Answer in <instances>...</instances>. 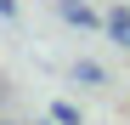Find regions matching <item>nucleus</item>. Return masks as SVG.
<instances>
[{
	"instance_id": "nucleus-1",
	"label": "nucleus",
	"mask_w": 130,
	"mask_h": 125,
	"mask_svg": "<svg viewBox=\"0 0 130 125\" xmlns=\"http://www.w3.org/2000/svg\"><path fill=\"white\" fill-rule=\"evenodd\" d=\"M57 17L68 29H102V11L91 6V0H57Z\"/></svg>"
},
{
	"instance_id": "nucleus-2",
	"label": "nucleus",
	"mask_w": 130,
	"mask_h": 125,
	"mask_svg": "<svg viewBox=\"0 0 130 125\" xmlns=\"http://www.w3.org/2000/svg\"><path fill=\"white\" fill-rule=\"evenodd\" d=\"M102 34L130 51V6H113V11H107V17H102Z\"/></svg>"
},
{
	"instance_id": "nucleus-3",
	"label": "nucleus",
	"mask_w": 130,
	"mask_h": 125,
	"mask_svg": "<svg viewBox=\"0 0 130 125\" xmlns=\"http://www.w3.org/2000/svg\"><path fill=\"white\" fill-rule=\"evenodd\" d=\"M68 80H74V85H107V68L91 62V57H79L74 68H68Z\"/></svg>"
},
{
	"instance_id": "nucleus-4",
	"label": "nucleus",
	"mask_w": 130,
	"mask_h": 125,
	"mask_svg": "<svg viewBox=\"0 0 130 125\" xmlns=\"http://www.w3.org/2000/svg\"><path fill=\"white\" fill-rule=\"evenodd\" d=\"M51 119H57V125H85V119H79V108H74V102H51Z\"/></svg>"
},
{
	"instance_id": "nucleus-5",
	"label": "nucleus",
	"mask_w": 130,
	"mask_h": 125,
	"mask_svg": "<svg viewBox=\"0 0 130 125\" xmlns=\"http://www.w3.org/2000/svg\"><path fill=\"white\" fill-rule=\"evenodd\" d=\"M0 17H17V0H0Z\"/></svg>"
},
{
	"instance_id": "nucleus-6",
	"label": "nucleus",
	"mask_w": 130,
	"mask_h": 125,
	"mask_svg": "<svg viewBox=\"0 0 130 125\" xmlns=\"http://www.w3.org/2000/svg\"><path fill=\"white\" fill-rule=\"evenodd\" d=\"M0 125H17V119H0Z\"/></svg>"
}]
</instances>
